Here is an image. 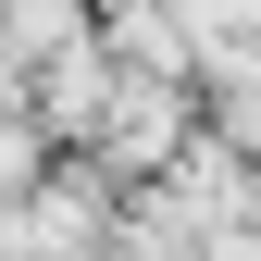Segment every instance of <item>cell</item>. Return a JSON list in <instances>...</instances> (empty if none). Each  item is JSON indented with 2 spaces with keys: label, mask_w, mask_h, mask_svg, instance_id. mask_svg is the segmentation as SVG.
<instances>
[{
  "label": "cell",
  "mask_w": 261,
  "mask_h": 261,
  "mask_svg": "<svg viewBox=\"0 0 261 261\" xmlns=\"http://www.w3.org/2000/svg\"><path fill=\"white\" fill-rule=\"evenodd\" d=\"M38 174H50V124H38V100H0V212H13Z\"/></svg>",
  "instance_id": "6da1fadb"
}]
</instances>
